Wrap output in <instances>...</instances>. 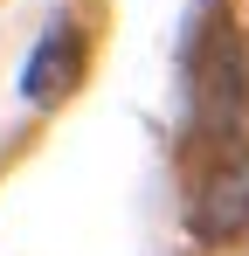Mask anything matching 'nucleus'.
Segmentation results:
<instances>
[{
	"label": "nucleus",
	"mask_w": 249,
	"mask_h": 256,
	"mask_svg": "<svg viewBox=\"0 0 249 256\" xmlns=\"http://www.w3.org/2000/svg\"><path fill=\"white\" fill-rule=\"evenodd\" d=\"M194 236L201 242H228L249 236V152L242 160H222L194 194Z\"/></svg>",
	"instance_id": "1"
}]
</instances>
